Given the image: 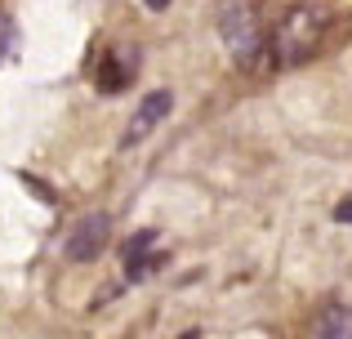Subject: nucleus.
Returning <instances> with one entry per match:
<instances>
[{"instance_id":"5","label":"nucleus","mask_w":352,"mask_h":339,"mask_svg":"<svg viewBox=\"0 0 352 339\" xmlns=\"http://www.w3.org/2000/svg\"><path fill=\"white\" fill-rule=\"evenodd\" d=\"M317 339H352V308L348 304H326L312 322Z\"/></svg>"},{"instance_id":"6","label":"nucleus","mask_w":352,"mask_h":339,"mask_svg":"<svg viewBox=\"0 0 352 339\" xmlns=\"http://www.w3.org/2000/svg\"><path fill=\"white\" fill-rule=\"evenodd\" d=\"M129 76H134V63H125V54H112V58L98 63L94 85H98V94H116V89L129 85Z\"/></svg>"},{"instance_id":"10","label":"nucleus","mask_w":352,"mask_h":339,"mask_svg":"<svg viewBox=\"0 0 352 339\" xmlns=\"http://www.w3.org/2000/svg\"><path fill=\"white\" fill-rule=\"evenodd\" d=\"M147 9H170V0H143Z\"/></svg>"},{"instance_id":"3","label":"nucleus","mask_w":352,"mask_h":339,"mask_svg":"<svg viewBox=\"0 0 352 339\" xmlns=\"http://www.w3.org/2000/svg\"><path fill=\"white\" fill-rule=\"evenodd\" d=\"M107 232H112V219H107V215H85L76 228H72V237H67V245H63V254H67L72 263L98 259V254H103V245H107Z\"/></svg>"},{"instance_id":"1","label":"nucleus","mask_w":352,"mask_h":339,"mask_svg":"<svg viewBox=\"0 0 352 339\" xmlns=\"http://www.w3.org/2000/svg\"><path fill=\"white\" fill-rule=\"evenodd\" d=\"M219 36H223V45L232 50V58L245 63V67H258V63L267 58L263 27H258V14H254L250 0H228V5L219 9Z\"/></svg>"},{"instance_id":"2","label":"nucleus","mask_w":352,"mask_h":339,"mask_svg":"<svg viewBox=\"0 0 352 339\" xmlns=\"http://www.w3.org/2000/svg\"><path fill=\"white\" fill-rule=\"evenodd\" d=\"M321 23H326V14H317V9H294V14L276 27L272 54L281 63H303L321 41Z\"/></svg>"},{"instance_id":"7","label":"nucleus","mask_w":352,"mask_h":339,"mask_svg":"<svg viewBox=\"0 0 352 339\" xmlns=\"http://www.w3.org/2000/svg\"><path fill=\"white\" fill-rule=\"evenodd\" d=\"M152 241H156V232H152V228L134 232V237H129V245H125V263H138L143 254H152Z\"/></svg>"},{"instance_id":"11","label":"nucleus","mask_w":352,"mask_h":339,"mask_svg":"<svg viewBox=\"0 0 352 339\" xmlns=\"http://www.w3.org/2000/svg\"><path fill=\"white\" fill-rule=\"evenodd\" d=\"M183 339H197V335H183Z\"/></svg>"},{"instance_id":"8","label":"nucleus","mask_w":352,"mask_h":339,"mask_svg":"<svg viewBox=\"0 0 352 339\" xmlns=\"http://www.w3.org/2000/svg\"><path fill=\"white\" fill-rule=\"evenodd\" d=\"M9 41H14V27H9L5 18H0V58H5V54H9Z\"/></svg>"},{"instance_id":"4","label":"nucleus","mask_w":352,"mask_h":339,"mask_svg":"<svg viewBox=\"0 0 352 339\" xmlns=\"http://www.w3.org/2000/svg\"><path fill=\"white\" fill-rule=\"evenodd\" d=\"M170 107H174V94H170V89H152V94L138 103L134 121H129V130H125V148H129V143H138V139H147V134H152V125H161L165 116H170Z\"/></svg>"},{"instance_id":"9","label":"nucleus","mask_w":352,"mask_h":339,"mask_svg":"<svg viewBox=\"0 0 352 339\" xmlns=\"http://www.w3.org/2000/svg\"><path fill=\"white\" fill-rule=\"evenodd\" d=\"M335 219H339V223H352V197H344L335 206Z\"/></svg>"}]
</instances>
